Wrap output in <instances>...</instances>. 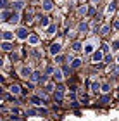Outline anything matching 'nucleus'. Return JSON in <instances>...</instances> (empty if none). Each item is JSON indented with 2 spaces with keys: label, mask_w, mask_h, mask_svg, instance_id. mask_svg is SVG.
<instances>
[{
  "label": "nucleus",
  "mask_w": 119,
  "mask_h": 121,
  "mask_svg": "<svg viewBox=\"0 0 119 121\" xmlns=\"http://www.w3.org/2000/svg\"><path fill=\"white\" fill-rule=\"evenodd\" d=\"M0 93H2V88H0Z\"/></svg>",
  "instance_id": "4c0bfd02"
},
{
  "label": "nucleus",
  "mask_w": 119,
  "mask_h": 121,
  "mask_svg": "<svg viewBox=\"0 0 119 121\" xmlns=\"http://www.w3.org/2000/svg\"><path fill=\"white\" fill-rule=\"evenodd\" d=\"M59 52H61V43H53V45L50 47V54L52 56H57Z\"/></svg>",
  "instance_id": "7ed1b4c3"
},
{
  "label": "nucleus",
  "mask_w": 119,
  "mask_h": 121,
  "mask_svg": "<svg viewBox=\"0 0 119 121\" xmlns=\"http://www.w3.org/2000/svg\"><path fill=\"white\" fill-rule=\"evenodd\" d=\"M81 66V59H73V62H71V68L73 69H78Z\"/></svg>",
  "instance_id": "9b49d317"
},
{
  "label": "nucleus",
  "mask_w": 119,
  "mask_h": 121,
  "mask_svg": "<svg viewBox=\"0 0 119 121\" xmlns=\"http://www.w3.org/2000/svg\"><path fill=\"white\" fill-rule=\"evenodd\" d=\"M31 73H33L31 68H23V69H21V76H23V78H29Z\"/></svg>",
  "instance_id": "20e7f679"
},
{
  "label": "nucleus",
  "mask_w": 119,
  "mask_h": 121,
  "mask_svg": "<svg viewBox=\"0 0 119 121\" xmlns=\"http://www.w3.org/2000/svg\"><path fill=\"white\" fill-rule=\"evenodd\" d=\"M40 26H41V28L48 26V17H40Z\"/></svg>",
  "instance_id": "aec40b11"
},
{
  "label": "nucleus",
  "mask_w": 119,
  "mask_h": 121,
  "mask_svg": "<svg viewBox=\"0 0 119 121\" xmlns=\"http://www.w3.org/2000/svg\"><path fill=\"white\" fill-rule=\"evenodd\" d=\"M4 40L5 42H10V40H12V33H10V31H4Z\"/></svg>",
  "instance_id": "4468645a"
},
{
  "label": "nucleus",
  "mask_w": 119,
  "mask_h": 121,
  "mask_svg": "<svg viewBox=\"0 0 119 121\" xmlns=\"http://www.w3.org/2000/svg\"><path fill=\"white\" fill-rule=\"evenodd\" d=\"M38 40H40L38 35H29V36H28V42L31 43V45H36V43H38Z\"/></svg>",
  "instance_id": "0eeeda50"
},
{
  "label": "nucleus",
  "mask_w": 119,
  "mask_h": 121,
  "mask_svg": "<svg viewBox=\"0 0 119 121\" xmlns=\"http://www.w3.org/2000/svg\"><path fill=\"white\" fill-rule=\"evenodd\" d=\"M43 10H45V12L52 10V0H45V2H43Z\"/></svg>",
  "instance_id": "6e6552de"
},
{
  "label": "nucleus",
  "mask_w": 119,
  "mask_h": 121,
  "mask_svg": "<svg viewBox=\"0 0 119 121\" xmlns=\"http://www.w3.org/2000/svg\"><path fill=\"white\" fill-rule=\"evenodd\" d=\"M55 62H62V56H57L55 57Z\"/></svg>",
  "instance_id": "72a5a7b5"
},
{
  "label": "nucleus",
  "mask_w": 119,
  "mask_h": 121,
  "mask_svg": "<svg viewBox=\"0 0 119 121\" xmlns=\"http://www.w3.org/2000/svg\"><path fill=\"white\" fill-rule=\"evenodd\" d=\"M57 31V28H55V24H50L48 26V30H47V35H53V33Z\"/></svg>",
  "instance_id": "a211bd4d"
},
{
  "label": "nucleus",
  "mask_w": 119,
  "mask_h": 121,
  "mask_svg": "<svg viewBox=\"0 0 119 121\" xmlns=\"http://www.w3.org/2000/svg\"><path fill=\"white\" fill-rule=\"evenodd\" d=\"M12 5H14V9H16V10H21V9L24 7V2H23V0H16Z\"/></svg>",
  "instance_id": "1a4fd4ad"
},
{
  "label": "nucleus",
  "mask_w": 119,
  "mask_h": 121,
  "mask_svg": "<svg viewBox=\"0 0 119 121\" xmlns=\"http://www.w3.org/2000/svg\"><path fill=\"white\" fill-rule=\"evenodd\" d=\"M114 30H119V21H116V23H114Z\"/></svg>",
  "instance_id": "f704fd0d"
},
{
  "label": "nucleus",
  "mask_w": 119,
  "mask_h": 121,
  "mask_svg": "<svg viewBox=\"0 0 119 121\" xmlns=\"http://www.w3.org/2000/svg\"><path fill=\"white\" fill-rule=\"evenodd\" d=\"M62 95H64V86H59L53 97H55V100H62Z\"/></svg>",
  "instance_id": "39448f33"
},
{
  "label": "nucleus",
  "mask_w": 119,
  "mask_h": 121,
  "mask_svg": "<svg viewBox=\"0 0 119 121\" xmlns=\"http://www.w3.org/2000/svg\"><path fill=\"white\" fill-rule=\"evenodd\" d=\"M53 71H55L53 68H47V74H53Z\"/></svg>",
  "instance_id": "c756f323"
},
{
  "label": "nucleus",
  "mask_w": 119,
  "mask_h": 121,
  "mask_svg": "<svg viewBox=\"0 0 119 121\" xmlns=\"http://www.w3.org/2000/svg\"><path fill=\"white\" fill-rule=\"evenodd\" d=\"M102 92H104V93H107V92H111V86L107 85V83H105V85H102Z\"/></svg>",
  "instance_id": "393cba45"
},
{
  "label": "nucleus",
  "mask_w": 119,
  "mask_h": 121,
  "mask_svg": "<svg viewBox=\"0 0 119 121\" xmlns=\"http://www.w3.org/2000/svg\"><path fill=\"white\" fill-rule=\"evenodd\" d=\"M98 88H100V83H98V81H93V83H91V90H93V92H97Z\"/></svg>",
  "instance_id": "4be33fe9"
},
{
  "label": "nucleus",
  "mask_w": 119,
  "mask_h": 121,
  "mask_svg": "<svg viewBox=\"0 0 119 121\" xmlns=\"http://www.w3.org/2000/svg\"><path fill=\"white\" fill-rule=\"evenodd\" d=\"M107 50H109V45H105V43H104V45H102V52H107Z\"/></svg>",
  "instance_id": "7c9ffc66"
},
{
  "label": "nucleus",
  "mask_w": 119,
  "mask_h": 121,
  "mask_svg": "<svg viewBox=\"0 0 119 121\" xmlns=\"http://www.w3.org/2000/svg\"><path fill=\"white\" fill-rule=\"evenodd\" d=\"M31 102H33L35 106H40V104H41V99H40V97H31Z\"/></svg>",
  "instance_id": "412c9836"
},
{
  "label": "nucleus",
  "mask_w": 119,
  "mask_h": 121,
  "mask_svg": "<svg viewBox=\"0 0 119 121\" xmlns=\"http://www.w3.org/2000/svg\"><path fill=\"white\" fill-rule=\"evenodd\" d=\"M117 62H119V54H117Z\"/></svg>",
  "instance_id": "e433bc0d"
},
{
  "label": "nucleus",
  "mask_w": 119,
  "mask_h": 121,
  "mask_svg": "<svg viewBox=\"0 0 119 121\" xmlns=\"http://www.w3.org/2000/svg\"><path fill=\"white\" fill-rule=\"evenodd\" d=\"M73 50H76V52L81 50V43H79V42H74V43H73Z\"/></svg>",
  "instance_id": "5701e85b"
},
{
  "label": "nucleus",
  "mask_w": 119,
  "mask_h": 121,
  "mask_svg": "<svg viewBox=\"0 0 119 121\" xmlns=\"http://www.w3.org/2000/svg\"><path fill=\"white\" fill-rule=\"evenodd\" d=\"M7 16H9L7 10H2V12H0V21H5V17H7Z\"/></svg>",
  "instance_id": "b1692460"
},
{
  "label": "nucleus",
  "mask_w": 119,
  "mask_h": 121,
  "mask_svg": "<svg viewBox=\"0 0 119 121\" xmlns=\"http://www.w3.org/2000/svg\"><path fill=\"white\" fill-rule=\"evenodd\" d=\"M112 48H114V50H117V48H119V40H116L114 43H112Z\"/></svg>",
  "instance_id": "c85d7f7f"
},
{
  "label": "nucleus",
  "mask_w": 119,
  "mask_h": 121,
  "mask_svg": "<svg viewBox=\"0 0 119 121\" xmlns=\"http://www.w3.org/2000/svg\"><path fill=\"white\" fill-rule=\"evenodd\" d=\"M17 21H19V12H14L12 16H10V23H12V24H17Z\"/></svg>",
  "instance_id": "f8f14e48"
},
{
  "label": "nucleus",
  "mask_w": 119,
  "mask_h": 121,
  "mask_svg": "<svg viewBox=\"0 0 119 121\" xmlns=\"http://www.w3.org/2000/svg\"><path fill=\"white\" fill-rule=\"evenodd\" d=\"M19 92H21V86H19V85H12V86H10V93H14V95H17Z\"/></svg>",
  "instance_id": "ddd939ff"
},
{
  "label": "nucleus",
  "mask_w": 119,
  "mask_h": 121,
  "mask_svg": "<svg viewBox=\"0 0 119 121\" xmlns=\"http://www.w3.org/2000/svg\"><path fill=\"white\" fill-rule=\"evenodd\" d=\"M53 78H55L57 81H61V80H62V71L55 69V71H53Z\"/></svg>",
  "instance_id": "2eb2a0df"
},
{
  "label": "nucleus",
  "mask_w": 119,
  "mask_h": 121,
  "mask_svg": "<svg viewBox=\"0 0 119 121\" xmlns=\"http://www.w3.org/2000/svg\"><path fill=\"white\" fill-rule=\"evenodd\" d=\"M86 30H88V26H86L85 23H81V24H79V31H83V33H85Z\"/></svg>",
  "instance_id": "a878e982"
},
{
  "label": "nucleus",
  "mask_w": 119,
  "mask_h": 121,
  "mask_svg": "<svg viewBox=\"0 0 119 121\" xmlns=\"http://www.w3.org/2000/svg\"><path fill=\"white\" fill-rule=\"evenodd\" d=\"M109 31H111V26H109V24L102 26V30H100V33H102V35H109Z\"/></svg>",
  "instance_id": "f3484780"
},
{
  "label": "nucleus",
  "mask_w": 119,
  "mask_h": 121,
  "mask_svg": "<svg viewBox=\"0 0 119 121\" xmlns=\"http://www.w3.org/2000/svg\"><path fill=\"white\" fill-rule=\"evenodd\" d=\"M91 52H93V43L88 42V43L85 45V54H91Z\"/></svg>",
  "instance_id": "9d476101"
},
{
  "label": "nucleus",
  "mask_w": 119,
  "mask_h": 121,
  "mask_svg": "<svg viewBox=\"0 0 119 121\" xmlns=\"http://www.w3.org/2000/svg\"><path fill=\"white\" fill-rule=\"evenodd\" d=\"M78 12H79L81 16H85V14H86V7H85V5H83V7H79V9H78Z\"/></svg>",
  "instance_id": "bb28decb"
},
{
  "label": "nucleus",
  "mask_w": 119,
  "mask_h": 121,
  "mask_svg": "<svg viewBox=\"0 0 119 121\" xmlns=\"http://www.w3.org/2000/svg\"><path fill=\"white\" fill-rule=\"evenodd\" d=\"M102 57H104V52L102 50H97V52L91 54V60H93V62H100Z\"/></svg>",
  "instance_id": "f03ea898"
},
{
  "label": "nucleus",
  "mask_w": 119,
  "mask_h": 121,
  "mask_svg": "<svg viewBox=\"0 0 119 121\" xmlns=\"http://www.w3.org/2000/svg\"><path fill=\"white\" fill-rule=\"evenodd\" d=\"M29 78H31V81H40V80H41V78H40V73H31Z\"/></svg>",
  "instance_id": "6ab92c4d"
},
{
  "label": "nucleus",
  "mask_w": 119,
  "mask_h": 121,
  "mask_svg": "<svg viewBox=\"0 0 119 121\" xmlns=\"http://www.w3.org/2000/svg\"><path fill=\"white\" fill-rule=\"evenodd\" d=\"M28 36H29V33L26 28H19L17 30V38L19 40H28Z\"/></svg>",
  "instance_id": "f257e3e1"
},
{
  "label": "nucleus",
  "mask_w": 119,
  "mask_h": 121,
  "mask_svg": "<svg viewBox=\"0 0 119 121\" xmlns=\"http://www.w3.org/2000/svg\"><path fill=\"white\" fill-rule=\"evenodd\" d=\"M102 102H104V104H105V102H109V97L104 95V97H102Z\"/></svg>",
  "instance_id": "473e14b6"
},
{
  "label": "nucleus",
  "mask_w": 119,
  "mask_h": 121,
  "mask_svg": "<svg viewBox=\"0 0 119 121\" xmlns=\"http://www.w3.org/2000/svg\"><path fill=\"white\" fill-rule=\"evenodd\" d=\"M2 66H4V59L0 57V68H2Z\"/></svg>",
  "instance_id": "c9c22d12"
},
{
  "label": "nucleus",
  "mask_w": 119,
  "mask_h": 121,
  "mask_svg": "<svg viewBox=\"0 0 119 121\" xmlns=\"http://www.w3.org/2000/svg\"><path fill=\"white\" fill-rule=\"evenodd\" d=\"M7 7V0H0V9H5Z\"/></svg>",
  "instance_id": "cd10ccee"
},
{
  "label": "nucleus",
  "mask_w": 119,
  "mask_h": 121,
  "mask_svg": "<svg viewBox=\"0 0 119 121\" xmlns=\"http://www.w3.org/2000/svg\"><path fill=\"white\" fill-rule=\"evenodd\" d=\"M114 10H116V4L112 2V4H109V5H107V10H105V14H107V16H111V14H114Z\"/></svg>",
  "instance_id": "423d86ee"
},
{
  "label": "nucleus",
  "mask_w": 119,
  "mask_h": 121,
  "mask_svg": "<svg viewBox=\"0 0 119 121\" xmlns=\"http://www.w3.org/2000/svg\"><path fill=\"white\" fill-rule=\"evenodd\" d=\"M0 47H2V50H7V52H9V50H12V45H10L9 42H4Z\"/></svg>",
  "instance_id": "dca6fc26"
},
{
  "label": "nucleus",
  "mask_w": 119,
  "mask_h": 121,
  "mask_svg": "<svg viewBox=\"0 0 119 121\" xmlns=\"http://www.w3.org/2000/svg\"><path fill=\"white\" fill-rule=\"evenodd\" d=\"M45 90H47V92H52V90H53V86H52V85H47V86H45Z\"/></svg>",
  "instance_id": "2f4dec72"
}]
</instances>
